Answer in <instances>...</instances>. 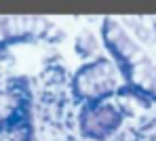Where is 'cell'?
<instances>
[{
	"instance_id": "6da1fadb",
	"label": "cell",
	"mask_w": 156,
	"mask_h": 141,
	"mask_svg": "<svg viewBox=\"0 0 156 141\" xmlns=\"http://www.w3.org/2000/svg\"><path fill=\"white\" fill-rule=\"evenodd\" d=\"M0 141H30V124L26 120H11L0 129Z\"/></svg>"
}]
</instances>
